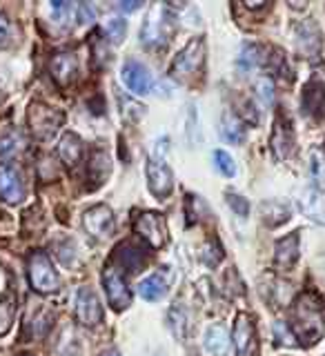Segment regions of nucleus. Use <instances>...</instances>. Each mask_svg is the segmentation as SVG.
<instances>
[{"mask_svg":"<svg viewBox=\"0 0 325 356\" xmlns=\"http://www.w3.org/2000/svg\"><path fill=\"white\" fill-rule=\"evenodd\" d=\"M138 294L145 298V300H161L165 294H167V283L159 274L154 276H148L145 281H141L138 285Z\"/></svg>","mask_w":325,"mask_h":356,"instance_id":"b1692460","label":"nucleus"},{"mask_svg":"<svg viewBox=\"0 0 325 356\" xmlns=\"http://www.w3.org/2000/svg\"><path fill=\"white\" fill-rule=\"evenodd\" d=\"M85 232L96 241H105L114 234V214L107 205H94L83 216Z\"/></svg>","mask_w":325,"mask_h":356,"instance_id":"0eeeda50","label":"nucleus"},{"mask_svg":"<svg viewBox=\"0 0 325 356\" xmlns=\"http://www.w3.org/2000/svg\"><path fill=\"white\" fill-rule=\"evenodd\" d=\"M100 356H120L116 350H107V352H103V354H100Z\"/></svg>","mask_w":325,"mask_h":356,"instance_id":"a19ab883","label":"nucleus"},{"mask_svg":"<svg viewBox=\"0 0 325 356\" xmlns=\"http://www.w3.org/2000/svg\"><path fill=\"white\" fill-rule=\"evenodd\" d=\"M274 337H276L278 343H283V345H294V341H296L292 330H287V325H285V323H281V321H278L276 325H274Z\"/></svg>","mask_w":325,"mask_h":356,"instance_id":"c9c22d12","label":"nucleus"},{"mask_svg":"<svg viewBox=\"0 0 325 356\" xmlns=\"http://www.w3.org/2000/svg\"><path fill=\"white\" fill-rule=\"evenodd\" d=\"M120 78H122V83L127 85L129 92L138 94V96L148 94L150 87H152V76L148 72V67L141 65L138 60H127L125 65H122Z\"/></svg>","mask_w":325,"mask_h":356,"instance_id":"ddd939ff","label":"nucleus"},{"mask_svg":"<svg viewBox=\"0 0 325 356\" xmlns=\"http://www.w3.org/2000/svg\"><path fill=\"white\" fill-rule=\"evenodd\" d=\"M14 318H16V298L11 292H7L3 298H0V337H5V334L11 330Z\"/></svg>","mask_w":325,"mask_h":356,"instance_id":"393cba45","label":"nucleus"},{"mask_svg":"<svg viewBox=\"0 0 325 356\" xmlns=\"http://www.w3.org/2000/svg\"><path fill=\"white\" fill-rule=\"evenodd\" d=\"M116 254H118V259L122 261V265H125L127 270H136V267H141V265L145 263L143 250L134 248L132 243H127V245H122V248H118Z\"/></svg>","mask_w":325,"mask_h":356,"instance_id":"bb28decb","label":"nucleus"},{"mask_svg":"<svg viewBox=\"0 0 325 356\" xmlns=\"http://www.w3.org/2000/svg\"><path fill=\"white\" fill-rule=\"evenodd\" d=\"M205 63V42L203 38L189 40L185 47L176 54L172 63V76L178 81H192L196 74H200Z\"/></svg>","mask_w":325,"mask_h":356,"instance_id":"20e7f679","label":"nucleus"},{"mask_svg":"<svg viewBox=\"0 0 325 356\" xmlns=\"http://www.w3.org/2000/svg\"><path fill=\"white\" fill-rule=\"evenodd\" d=\"M265 5H270V3H245V7H250V9H259V7H265Z\"/></svg>","mask_w":325,"mask_h":356,"instance_id":"ea45409f","label":"nucleus"},{"mask_svg":"<svg viewBox=\"0 0 325 356\" xmlns=\"http://www.w3.org/2000/svg\"><path fill=\"white\" fill-rule=\"evenodd\" d=\"M234 345L237 356H259V337H256L254 318L250 314H239L234 323Z\"/></svg>","mask_w":325,"mask_h":356,"instance_id":"6e6552de","label":"nucleus"},{"mask_svg":"<svg viewBox=\"0 0 325 356\" xmlns=\"http://www.w3.org/2000/svg\"><path fill=\"white\" fill-rule=\"evenodd\" d=\"M310 174H312V183H315L317 192H325V156L315 152L310 159Z\"/></svg>","mask_w":325,"mask_h":356,"instance_id":"cd10ccee","label":"nucleus"},{"mask_svg":"<svg viewBox=\"0 0 325 356\" xmlns=\"http://www.w3.org/2000/svg\"><path fill=\"white\" fill-rule=\"evenodd\" d=\"M148 185L150 192L159 198H165L172 194L174 189V174L170 167L165 165L163 159H150L148 161Z\"/></svg>","mask_w":325,"mask_h":356,"instance_id":"9b49d317","label":"nucleus"},{"mask_svg":"<svg viewBox=\"0 0 325 356\" xmlns=\"http://www.w3.org/2000/svg\"><path fill=\"white\" fill-rule=\"evenodd\" d=\"M296 44H299V51L303 56H312V58H315V56L319 54L321 31H319L315 20H306L296 27Z\"/></svg>","mask_w":325,"mask_h":356,"instance_id":"a211bd4d","label":"nucleus"},{"mask_svg":"<svg viewBox=\"0 0 325 356\" xmlns=\"http://www.w3.org/2000/svg\"><path fill=\"white\" fill-rule=\"evenodd\" d=\"M143 3H138V0H125V3H116V7L120 11H125V14H129V11H136Z\"/></svg>","mask_w":325,"mask_h":356,"instance_id":"58836bf2","label":"nucleus"},{"mask_svg":"<svg viewBox=\"0 0 325 356\" xmlns=\"http://www.w3.org/2000/svg\"><path fill=\"white\" fill-rule=\"evenodd\" d=\"M228 205L237 211L239 216H248L250 214V203L239 194H228Z\"/></svg>","mask_w":325,"mask_h":356,"instance_id":"72a5a7b5","label":"nucleus"},{"mask_svg":"<svg viewBox=\"0 0 325 356\" xmlns=\"http://www.w3.org/2000/svg\"><path fill=\"white\" fill-rule=\"evenodd\" d=\"M214 163H216V170L223 174V176H234L237 174V165H234V159L223 149H216L214 152Z\"/></svg>","mask_w":325,"mask_h":356,"instance_id":"c756f323","label":"nucleus"},{"mask_svg":"<svg viewBox=\"0 0 325 356\" xmlns=\"http://www.w3.org/2000/svg\"><path fill=\"white\" fill-rule=\"evenodd\" d=\"M103 285H105V292H107V298H109V305L114 307L116 312L129 307L132 303V294H129V287H127V281L122 278V274L114 267H107L103 272Z\"/></svg>","mask_w":325,"mask_h":356,"instance_id":"1a4fd4ad","label":"nucleus"},{"mask_svg":"<svg viewBox=\"0 0 325 356\" xmlns=\"http://www.w3.org/2000/svg\"><path fill=\"white\" fill-rule=\"evenodd\" d=\"M221 136L225 138L228 143L232 145H239L245 140V129H243V122L239 120L237 114H232V111H225L221 118Z\"/></svg>","mask_w":325,"mask_h":356,"instance_id":"5701e85b","label":"nucleus"},{"mask_svg":"<svg viewBox=\"0 0 325 356\" xmlns=\"http://www.w3.org/2000/svg\"><path fill=\"white\" fill-rule=\"evenodd\" d=\"M11 40V22L0 14V47H7Z\"/></svg>","mask_w":325,"mask_h":356,"instance_id":"e433bc0d","label":"nucleus"},{"mask_svg":"<svg viewBox=\"0 0 325 356\" xmlns=\"http://www.w3.org/2000/svg\"><path fill=\"white\" fill-rule=\"evenodd\" d=\"M109 172V156L105 152H94L89 159V174L96 176V181H100Z\"/></svg>","mask_w":325,"mask_h":356,"instance_id":"c85d7f7f","label":"nucleus"},{"mask_svg":"<svg viewBox=\"0 0 325 356\" xmlns=\"http://www.w3.org/2000/svg\"><path fill=\"white\" fill-rule=\"evenodd\" d=\"M22 147V138L18 134H7L0 138V156H11Z\"/></svg>","mask_w":325,"mask_h":356,"instance_id":"2f4dec72","label":"nucleus"},{"mask_svg":"<svg viewBox=\"0 0 325 356\" xmlns=\"http://www.w3.org/2000/svg\"><path fill=\"white\" fill-rule=\"evenodd\" d=\"M299 205H301V209H303V214L308 218L325 225V205H323V200L319 198V194L315 192V189H306V192L301 194Z\"/></svg>","mask_w":325,"mask_h":356,"instance_id":"412c9836","label":"nucleus"},{"mask_svg":"<svg viewBox=\"0 0 325 356\" xmlns=\"http://www.w3.org/2000/svg\"><path fill=\"white\" fill-rule=\"evenodd\" d=\"M76 318L87 327L100 325L103 321V307H100V300L94 294L92 287H81L76 296Z\"/></svg>","mask_w":325,"mask_h":356,"instance_id":"9d476101","label":"nucleus"},{"mask_svg":"<svg viewBox=\"0 0 325 356\" xmlns=\"http://www.w3.org/2000/svg\"><path fill=\"white\" fill-rule=\"evenodd\" d=\"M0 196L11 205L25 198V183L14 165H0Z\"/></svg>","mask_w":325,"mask_h":356,"instance_id":"f8f14e48","label":"nucleus"},{"mask_svg":"<svg viewBox=\"0 0 325 356\" xmlns=\"http://www.w3.org/2000/svg\"><path fill=\"white\" fill-rule=\"evenodd\" d=\"M261 63H263L261 47H256V44H245V47L241 49V56H239L241 72H252L254 67H259Z\"/></svg>","mask_w":325,"mask_h":356,"instance_id":"a878e982","label":"nucleus"},{"mask_svg":"<svg viewBox=\"0 0 325 356\" xmlns=\"http://www.w3.org/2000/svg\"><path fill=\"white\" fill-rule=\"evenodd\" d=\"M292 332L301 345H315L325 332V305L317 292L299 294L292 305Z\"/></svg>","mask_w":325,"mask_h":356,"instance_id":"f257e3e1","label":"nucleus"},{"mask_svg":"<svg viewBox=\"0 0 325 356\" xmlns=\"http://www.w3.org/2000/svg\"><path fill=\"white\" fill-rule=\"evenodd\" d=\"M301 105H303V111L310 118H315L317 122L325 120V83L310 81L303 89Z\"/></svg>","mask_w":325,"mask_h":356,"instance_id":"2eb2a0df","label":"nucleus"},{"mask_svg":"<svg viewBox=\"0 0 325 356\" xmlns=\"http://www.w3.org/2000/svg\"><path fill=\"white\" fill-rule=\"evenodd\" d=\"M125 31H127V25H125V20H122V18H111V20H107L105 33H107V38L111 42H120L122 38H125Z\"/></svg>","mask_w":325,"mask_h":356,"instance_id":"7c9ffc66","label":"nucleus"},{"mask_svg":"<svg viewBox=\"0 0 325 356\" xmlns=\"http://www.w3.org/2000/svg\"><path fill=\"white\" fill-rule=\"evenodd\" d=\"M296 261H299V234H290V236L276 243L274 265H276V270L287 272L296 265Z\"/></svg>","mask_w":325,"mask_h":356,"instance_id":"dca6fc26","label":"nucleus"},{"mask_svg":"<svg viewBox=\"0 0 325 356\" xmlns=\"http://www.w3.org/2000/svg\"><path fill=\"white\" fill-rule=\"evenodd\" d=\"M290 207L285 203H281V200H265V203H261V218L265 225L270 227H278L283 225V222L290 220Z\"/></svg>","mask_w":325,"mask_h":356,"instance_id":"aec40b11","label":"nucleus"},{"mask_svg":"<svg viewBox=\"0 0 325 356\" xmlns=\"http://www.w3.org/2000/svg\"><path fill=\"white\" fill-rule=\"evenodd\" d=\"M272 152L278 161H285L294 152V129L285 116H278L272 131Z\"/></svg>","mask_w":325,"mask_h":356,"instance_id":"4468645a","label":"nucleus"},{"mask_svg":"<svg viewBox=\"0 0 325 356\" xmlns=\"http://www.w3.org/2000/svg\"><path fill=\"white\" fill-rule=\"evenodd\" d=\"M174 33V16L167 3H161L152 7L148 20L143 25V42L148 47H159V44H167Z\"/></svg>","mask_w":325,"mask_h":356,"instance_id":"f03ea898","label":"nucleus"},{"mask_svg":"<svg viewBox=\"0 0 325 356\" xmlns=\"http://www.w3.org/2000/svg\"><path fill=\"white\" fill-rule=\"evenodd\" d=\"M134 227H136L138 236L148 241L152 248H163L167 243V222L156 211H143V214H138Z\"/></svg>","mask_w":325,"mask_h":356,"instance_id":"423d86ee","label":"nucleus"},{"mask_svg":"<svg viewBox=\"0 0 325 356\" xmlns=\"http://www.w3.org/2000/svg\"><path fill=\"white\" fill-rule=\"evenodd\" d=\"M256 94H259V98L263 100L265 105H272V100H274V83L270 81V78H261V81L256 83Z\"/></svg>","mask_w":325,"mask_h":356,"instance_id":"473e14b6","label":"nucleus"},{"mask_svg":"<svg viewBox=\"0 0 325 356\" xmlns=\"http://www.w3.org/2000/svg\"><path fill=\"white\" fill-rule=\"evenodd\" d=\"M205 350L214 356H228L230 352V334L223 325H212L205 332Z\"/></svg>","mask_w":325,"mask_h":356,"instance_id":"6ab92c4d","label":"nucleus"},{"mask_svg":"<svg viewBox=\"0 0 325 356\" xmlns=\"http://www.w3.org/2000/svg\"><path fill=\"white\" fill-rule=\"evenodd\" d=\"M51 14L56 20H63L65 16H70V3H61V0H56V3H51Z\"/></svg>","mask_w":325,"mask_h":356,"instance_id":"4c0bfd02","label":"nucleus"},{"mask_svg":"<svg viewBox=\"0 0 325 356\" xmlns=\"http://www.w3.org/2000/svg\"><path fill=\"white\" fill-rule=\"evenodd\" d=\"M76 11H78V22H81V25H92L96 20V11L89 3H78Z\"/></svg>","mask_w":325,"mask_h":356,"instance_id":"f704fd0d","label":"nucleus"},{"mask_svg":"<svg viewBox=\"0 0 325 356\" xmlns=\"http://www.w3.org/2000/svg\"><path fill=\"white\" fill-rule=\"evenodd\" d=\"M58 154H61V159L67 165H76L78 161L83 159V140L78 138L74 131H67L65 136L61 138Z\"/></svg>","mask_w":325,"mask_h":356,"instance_id":"4be33fe9","label":"nucleus"},{"mask_svg":"<svg viewBox=\"0 0 325 356\" xmlns=\"http://www.w3.org/2000/svg\"><path fill=\"white\" fill-rule=\"evenodd\" d=\"M29 283L38 294H54L61 287V276L54 270L49 256L45 252H33L27 261Z\"/></svg>","mask_w":325,"mask_h":356,"instance_id":"7ed1b4c3","label":"nucleus"},{"mask_svg":"<svg viewBox=\"0 0 325 356\" xmlns=\"http://www.w3.org/2000/svg\"><path fill=\"white\" fill-rule=\"evenodd\" d=\"M18 356H33V354H18Z\"/></svg>","mask_w":325,"mask_h":356,"instance_id":"79ce46f5","label":"nucleus"},{"mask_svg":"<svg viewBox=\"0 0 325 356\" xmlns=\"http://www.w3.org/2000/svg\"><path fill=\"white\" fill-rule=\"evenodd\" d=\"M0 100H3V94H0Z\"/></svg>","mask_w":325,"mask_h":356,"instance_id":"37998d69","label":"nucleus"},{"mask_svg":"<svg viewBox=\"0 0 325 356\" xmlns=\"http://www.w3.org/2000/svg\"><path fill=\"white\" fill-rule=\"evenodd\" d=\"M27 120H29V129L36 138H51L58 127L63 125V111L58 109H51L42 103H33L29 105V114H27Z\"/></svg>","mask_w":325,"mask_h":356,"instance_id":"39448f33","label":"nucleus"},{"mask_svg":"<svg viewBox=\"0 0 325 356\" xmlns=\"http://www.w3.org/2000/svg\"><path fill=\"white\" fill-rule=\"evenodd\" d=\"M51 76L58 85H70L78 74V58L72 51H61L51 58Z\"/></svg>","mask_w":325,"mask_h":356,"instance_id":"f3484780","label":"nucleus"}]
</instances>
